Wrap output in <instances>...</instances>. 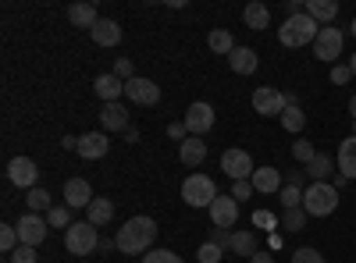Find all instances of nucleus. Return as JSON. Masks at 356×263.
<instances>
[{
    "label": "nucleus",
    "mask_w": 356,
    "mask_h": 263,
    "mask_svg": "<svg viewBox=\"0 0 356 263\" xmlns=\"http://www.w3.org/2000/svg\"><path fill=\"white\" fill-rule=\"evenodd\" d=\"M143 263H182V256H175L171 249H150L143 256Z\"/></svg>",
    "instance_id": "4c0bfd02"
},
{
    "label": "nucleus",
    "mask_w": 356,
    "mask_h": 263,
    "mask_svg": "<svg viewBox=\"0 0 356 263\" xmlns=\"http://www.w3.org/2000/svg\"><path fill=\"white\" fill-rule=\"evenodd\" d=\"M114 239H118V253L143 260L157 239V224H154V217H132V221H125V228H118Z\"/></svg>",
    "instance_id": "f257e3e1"
},
{
    "label": "nucleus",
    "mask_w": 356,
    "mask_h": 263,
    "mask_svg": "<svg viewBox=\"0 0 356 263\" xmlns=\"http://www.w3.org/2000/svg\"><path fill=\"white\" fill-rule=\"evenodd\" d=\"M307 217H310V214H307L303 207L285 210V217H282V228H285V231H303V228H307Z\"/></svg>",
    "instance_id": "473e14b6"
},
{
    "label": "nucleus",
    "mask_w": 356,
    "mask_h": 263,
    "mask_svg": "<svg viewBox=\"0 0 356 263\" xmlns=\"http://www.w3.org/2000/svg\"><path fill=\"white\" fill-rule=\"evenodd\" d=\"M349 33H353V36H356V18H353V25H349Z\"/></svg>",
    "instance_id": "864d4df0"
},
{
    "label": "nucleus",
    "mask_w": 356,
    "mask_h": 263,
    "mask_svg": "<svg viewBox=\"0 0 356 263\" xmlns=\"http://www.w3.org/2000/svg\"><path fill=\"white\" fill-rule=\"evenodd\" d=\"M228 65H232L235 75H253L257 65H260V57H257V50H250V46H235V50L228 53Z\"/></svg>",
    "instance_id": "6ab92c4d"
},
{
    "label": "nucleus",
    "mask_w": 356,
    "mask_h": 263,
    "mask_svg": "<svg viewBox=\"0 0 356 263\" xmlns=\"http://www.w3.org/2000/svg\"><path fill=\"white\" fill-rule=\"evenodd\" d=\"M97 196H93V189H89V182L86 178H68L65 182V207H72V210H89V203H93Z\"/></svg>",
    "instance_id": "4468645a"
},
{
    "label": "nucleus",
    "mask_w": 356,
    "mask_h": 263,
    "mask_svg": "<svg viewBox=\"0 0 356 263\" xmlns=\"http://www.w3.org/2000/svg\"><path fill=\"white\" fill-rule=\"evenodd\" d=\"M207 43H211V50H214L218 57H228V53L235 50V40H232L228 28H214V33L207 36Z\"/></svg>",
    "instance_id": "c756f323"
},
{
    "label": "nucleus",
    "mask_w": 356,
    "mask_h": 263,
    "mask_svg": "<svg viewBox=\"0 0 356 263\" xmlns=\"http://www.w3.org/2000/svg\"><path fill=\"white\" fill-rule=\"evenodd\" d=\"M25 203H29V214H43V210H50V192H43V189H29Z\"/></svg>",
    "instance_id": "2f4dec72"
},
{
    "label": "nucleus",
    "mask_w": 356,
    "mask_h": 263,
    "mask_svg": "<svg viewBox=\"0 0 356 263\" xmlns=\"http://www.w3.org/2000/svg\"><path fill=\"white\" fill-rule=\"evenodd\" d=\"M100 125H104L107 135L111 132H129V110H125V103H104Z\"/></svg>",
    "instance_id": "f3484780"
},
{
    "label": "nucleus",
    "mask_w": 356,
    "mask_h": 263,
    "mask_svg": "<svg viewBox=\"0 0 356 263\" xmlns=\"http://www.w3.org/2000/svg\"><path fill=\"white\" fill-rule=\"evenodd\" d=\"M107 150H111V139H107V132H86V135H79V157L82 160H100V157H107Z\"/></svg>",
    "instance_id": "ddd939ff"
},
{
    "label": "nucleus",
    "mask_w": 356,
    "mask_h": 263,
    "mask_svg": "<svg viewBox=\"0 0 356 263\" xmlns=\"http://www.w3.org/2000/svg\"><path fill=\"white\" fill-rule=\"evenodd\" d=\"M18 239H22V246H40V242H47V235H50V224H47V217H40V214H25L18 224Z\"/></svg>",
    "instance_id": "9d476101"
},
{
    "label": "nucleus",
    "mask_w": 356,
    "mask_h": 263,
    "mask_svg": "<svg viewBox=\"0 0 356 263\" xmlns=\"http://www.w3.org/2000/svg\"><path fill=\"white\" fill-rule=\"evenodd\" d=\"M349 114H353V121H356V96H349Z\"/></svg>",
    "instance_id": "3c124183"
},
{
    "label": "nucleus",
    "mask_w": 356,
    "mask_h": 263,
    "mask_svg": "<svg viewBox=\"0 0 356 263\" xmlns=\"http://www.w3.org/2000/svg\"><path fill=\"white\" fill-rule=\"evenodd\" d=\"M125 96H129L132 103H139V107H154V103L161 100V85H157L154 78L136 75V78L125 82Z\"/></svg>",
    "instance_id": "1a4fd4ad"
},
{
    "label": "nucleus",
    "mask_w": 356,
    "mask_h": 263,
    "mask_svg": "<svg viewBox=\"0 0 356 263\" xmlns=\"http://www.w3.org/2000/svg\"><path fill=\"white\" fill-rule=\"evenodd\" d=\"M253 192H257L253 182H232V192H228V196H232L235 203H243V199H250Z\"/></svg>",
    "instance_id": "79ce46f5"
},
{
    "label": "nucleus",
    "mask_w": 356,
    "mask_h": 263,
    "mask_svg": "<svg viewBox=\"0 0 356 263\" xmlns=\"http://www.w3.org/2000/svg\"><path fill=\"white\" fill-rule=\"evenodd\" d=\"M178 160H182L186 167H200L207 160V142H200L196 135H189L182 146H178Z\"/></svg>",
    "instance_id": "4be33fe9"
},
{
    "label": "nucleus",
    "mask_w": 356,
    "mask_h": 263,
    "mask_svg": "<svg viewBox=\"0 0 356 263\" xmlns=\"http://www.w3.org/2000/svg\"><path fill=\"white\" fill-rule=\"evenodd\" d=\"M186 128H189V135H203V132H211L214 128V107L211 103H203V100H196L189 110H186Z\"/></svg>",
    "instance_id": "f8f14e48"
},
{
    "label": "nucleus",
    "mask_w": 356,
    "mask_h": 263,
    "mask_svg": "<svg viewBox=\"0 0 356 263\" xmlns=\"http://www.w3.org/2000/svg\"><path fill=\"white\" fill-rule=\"evenodd\" d=\"M8 182L11 185H18V189H36V182H40V167H36V160L33 157H11L8 160Z\"/></svg>",
    "instance_id": "6e6552de"
},
{
    "label": "nucleus",
    "mask_w": 356,
    "mask_h": 263,
    "mask_svg": "<svg viewBox=\"0 0 356 263\" xmlns=\"http://www.w3.org/2000/svg\"><path fill=\"white\" fill-rule=\"evenodd\" d=\"M339 207V189L332 182H310L303 189V210L310 217H328Z\"/></svg>",
    "instance_id": "7ed1b4c3"
},
{
    "label": "nucleus",
    "mask_w": 356,
    "mask_h": 263,
    "mask_svg": "<svg viewBox=\"0 0 356 263\" xmlns=\"http://www.w3.org/2000/svg\"><path fill=\"white\" fill-rule=\"evenodd\" d=\"M349 71H353V75H356V53H353V57H349Z\"/></svg>",
    "instance_id": "603ef678"
},
{
    "label": "nucleus",
    "mask_w": 356,
    "mask_h": 263,
    "mask_svg": "<svg viewBox=\"0 0 356 263\" xmlns=\"http://www.w3.org/2000/svg\"><path fill=\"white\" fill-rule=\"evenodd\" d=\"M303 178H307V171H292L289 178H285V185H296V189H303Z\"/></svg>",
    "instance_id": "49530a36"
},
{
    "label": "nucleus",
    "mask_w": 356,
    "mask_h": 263,
    "mask_svg": "<svg viewBox=\"0 0 356 263\" xmlns=\"http://www.w3.org/2000/svg\"><path fill=\"white\" fill-rule=\"evenodd\" d=\"M61 146H65V150H79V139H75V135H65Z\"/></svg>",
    "instance_id": "8fccbe9b"
},
{
    "label": "nucleus",
    "mask_w": 356,
    "mask_h": 263,
    "mask_svg": "<svg viewBox=\"0 0 356 263\" xmlns=\"http://www.w3.org/2000/svg\"><path fill=\"white\" fill-rule=\"evenodd\" d=\"M292 263H324V256L317 249H310V246H300L292 253Z\"/></svg>",
    "instance_id": "ea45409f"
},
{
    "label": "nucleus",
    "mask_w": 356,
    "mask_h": 263,
    "mask_svg": "<svg viewBox=\"0 0 356 263\" xmlns=\"http://www.w3.org/2000/svg\"><path fill=\"white\" fill-rule=\"evenodd\" d=\"M332 167H335V164H332L328 153H317V157L307 164V174H310L314 182H328V178H332Z\"/></svg>",
    "instance_id": "c85d7f7f"
},
{
    "label": "nucleus",
    "mask_w": 356,
    "mask_h": 263,
    "mask_svg": "<svg viewBox=\"0 0 356 263\" xmlns=\"http://www.w3.org/2000/svg\"><path fill=\"white\" fill-rule=\"evenodd\" d=\"M250 182H253L257 192L271 196V192H282V189H285V174H282L278 167H257V174H253Z\"/></svg>",
    "instance_id": "dca6fc26"
},
{
    "label": "nucleus",
    "mask_w": 356,
    "mask_h": 263,
    "mask_svg": "<svg viewBox=\"0 0 356 263\" xmlns=\"http://www.w3.org/2000/svg\"><path fill=\"white\" fill-rule=\"evenodd\" d=\"M232 253L235 256H253V253H260V246H257V235L250 228H243V231H232Z\"/></svg>",
    "instance_id": "393cba45"
},
{
    "label": "nucleus",
    "mask_w": 356,
    "mask_h": 263,
    "mask_svg": "<svg viewBox=\"0 0 356 263\" xmlns=\"http://www.w3.org/2000/svg\"><path fill=\"white\" fill-rule=\"evenodd\" d=\"M89 36H93L97 46H118L122 43V25L111 22V18H100L93 28H89Z\"/></svg>",
    "instance_id": "a211bd4d"
},
{
    "label": "nucleus",
    "mask_w": 356,
    "mask_h": 263,
    "mask_svg": "<svg viewBox=\"0 0 356 263\" xmlns=\"http://www.w3.org/2000/svg\"><path fill=\"white\" fill-rule=\"evenodd\" d=\"M211 221H214V228H232L235 221H239V203H235L232 196H218L211 203Z\"/></svg>",
    "instance_id": "2eb2a0df"
},
{
    "label": "nucleus",
    "mask_w": 356,
    "mask_h": 263,
    "mask_svg": "<svg viewBox=\"0 0 356 263\" xmlns=\"http://www.w3.org/2000/svg\"><path fill=\"white\" fill-rule=\"evenodd\" d=\"M8 263H40V256H36L33 246H18V249L8 256Z\"/></svg>",
    "instance_id": "58836bf2"
},
{
    "label": "nucleus",
    "mask_w": 356,
    "mask_h": 263,
    "mask_svg": "<svg viewBox=\"0 0 356 263\" xmlns=\"http://www.w3.org/2000/svg\"><path fill=\"white\" fill-rule=\"evenodd\" d=\"M47 224L68 231V228L75 224V221H72V207H50V210H47Z\"/></svg>",
    "instance_id": "7c9ffc66"
},
{
    "label": "nucleus",
    "mask_w": 356,
    "mask_h": 263,
    "mask_svg": "<svg viewBox=\"0 0 356 263\" xmlns=\"http://www.w3.org/2000/svg\"><path fill=\"white\" fill-rule=\"evenodd\" d=\"M4 263H8V260H4Z\"/></svg>",
    "instance_id": "5fc2aeb1"
},
{
    "label": "nucleus",
    "mask_w": 356,
    "mask_h": 263,
    "mask_svg": "<svg viewBox=\"0 0 356 263\" xmlns=\"http://www.w3.org/2000/svg\"><path fill=\"white\" fill-rule=\"evenodd\" d=\"M339 171L346 174L349 182L356 178V135H349V139L339 142Z\"/></svg>",
    "instance_id": "5701e85b"
},
{
    "label": "nucleus",
    "mask_w": 356,
    "mask_h": 263,
    "mask_svg": "<svg viewBox=\"0 0 356 263\" xmlns=\"http://www.w3.org/2000/svg\"><path fill=\"white\" fill-rule=\"evenodd\" d=\"M196 256H200V263H221V256H225V249H221V246H214V242H203Z\"/></svg>",
    "instance_id": "e433bc0d"
},
{
    "label": "nucleus",
    "mask_w": 356,
    "mask_h": 263,
    "mask_svg": "<svg viewBox=\"0 0 356 263\" xmlns=\"http://www.w3.org/2000/svg\"><path fill=\"white\" fill-rule=\"evenodd\" d=\"M207 242H214L221 249H232V228H211V239Z\"/></svg>",
    "instance_id": "a19ab883"
},
{
    "label": "nucleus",
    "mask_w": 356,
    "mask_h": 263,
    "mask_svg": "<svg viewBox=\"0 0 356 263\" xmlns=\"http://www.w3.org/2000/svg\"><path fill=\"white\" fill-rule=\"evenodd\" d=\"M18 246H22V239H18V228H15V224H4V228H0V249H4V253L11 256Z\"/></svg>",
    "instance_id": "72a5a7b5"
},
{
    "label": "nucleus",
    "mask_w": 356,
    "mask_h": 263,
    "mask_svg": "<svg viewBox=\"0 0 356 263\" xmlns=\"http://www.w3.org/2000/svg\"><path fill=\"white\" fill-rule=\"evenodd\" d=\"M307 15L317 25H335L339 18V0H307Z\"/></svg>",
    "instance_id": "412c9836"
},
{
    "label": "nucleus",
    "mask_w": 356,
    "mask_h": 263,
    "mask_svg": "<svg viewBox=\"0 0 356 263\" xmlns=\"http://www.w3.org/2000/svg\"><path fill=\"white\" fill-rule=\"evenodd\" d=\"M182 199L189 203V207H207L211 210V203L218 199V185L214 178H207V174H189V178L182 182Z\"/></svg>",
    "instance_id": "39448f33"
},
{
    "label": "nucleus",
    "mask_w": 356,
    "mask_h": 263,
    "mask_svg": "<svg viewBox=\"0 0 356 263\" xmlns=\"http://www.w3.org/2000/svg\"><path fill=\"white\" fill-rule=\"evenodd\" d=\"M278 199H282V207H285V210H296V207H303V189L285 185V189L278 192Z\"/></svg>",
    "instance_id": "f704fd0d"
},
{
    "label": "nucleus",
    "mask_w": 356,
    "mask_h": 263,
    "mask_svg": "<svg viewBox=\"0 0 356 263\" xmlns=\"http://www.w3.org/2000/svg\"><path fill=\"white\" fill-rule=\"evenodd\" d=\"M292 157L300 160V164H310V160L317 157V150H314V142H307V139H300V142H292Z\"/></svg>",
    "instance_id": "c9c22d12"
},
{
    "label": "nucleus",
    "mask_w": 356,
    "mask_h": 263,
    "mask_svg": "<svg viewBox=\"0 0 356 263\" xmlns=\"http://www.w3.org/2000/svg\"><path fill=\"white\" fill-rule=\"evenodd\" d=\"M317 33H321V25H317L310 15H292V18H285V22H282V28H278V43H282V46H289V50L307 46V43L314 46Z\"/></svg>",
    "instance_id": "f03ea898"
},
{
    "label": "nucleus",
    "mask_w": 356,
    "mask_h": 263,
    "mask_svg": "<svg viewBox=\"0 0 356 263\" xmlns=\"http://www.w3.org/2000/svg\"><path fill=\"white\" fill-rule=\"evenodd\" d=\"M349 78H353L349 65H332V82H335V85H346Z\"/></svg>",
    "instance_id": "c03bdc74"
},
{
    "label": "nucleus",
    "mask_w": 356,
    "mask_h": 263,
    "mask_svg": "<svg viewBox=\"0 0 356 263\" xmlns=\"http://www.w3.org/2000/svg\"><path fill=\"white\" fill-rule=\"evenodd\" d=\"M342 43H346V33H342V28L321 25V33H317V40H314V57H317V61L335 65V57L342 53Z\"/></svg>",
    "instance_id": "423d86ee"
},
{
    "label": "nucleus",
    "mask_w": 356,
    "mask_h": 263,
    "mask_svg": "<svg viewBox=\"0 0 356 263\" xmlns=\"http://www.w3.org/2000/svg\"><path fill=\"white\" fill-rule=\"evenodd\" d=\"M221 171L228 174L232 182H250L253 174H257V167H253V157H250L246 150H235V146L221 153Z\"/></svg>",
    "instance_id": "0eeeda50"
},
{
    "label": "nucleus",
    "mask_w": 356,
    "mask_h": 263,
    "mask_svg": "<svg viewBox=\"0 0 356 263\" xmlns=\"http://www.w3.org/2000/svg\"><path fill=\"white\" fill-rule=\"evenodd\" d=\"M114 217V203L104 196V199H93V203H89V210H86V221L89 224H93V228H104L107 221Z\"/></svg>",
    "instance_id": "b1692460"
},
{
    "label": "nucleus",
    "mask_w": 356,
    "mask_h": 263,
    "mask_svg": "<svg viewBox=\"0 0 356 263\" xmlns=\"http://www.w3.org/2000/svg\"><path fill=\"white\" fill-rule=\"evenodd\" d=\"M114 249H118V239H100V246H97V253H104V256L114 253Z\"/></svg>",
    "instance_id": "de8ad7c7"
},
{
    "label": "nucleus",
    "mask_w": 356,
    "mask_h": 263,
    "mask_svg": "<svg viewBox=\"0 0 356 263\" xmlns=\"http://www.w3.org/2000/svg\"><path fill=\"white\" fill-rule=\"evenodd\" d=\"M278 121H282L285 132L296 135V132H303V125H307V110H303V107H296V103H289V107L282 110V118H278Z\"/></svg>",
    "instance_id": "cd10ccee"
},
{
    "label": "nucleus",
    "mask_w": 356,
    "mask_h": 263,
    "mask_svg": "<svg viewBox=\"0 0 356 263\" xmlns=\"http://www.w3.org/2000/svg\"><path fill=\"white\" fill-rule=\"evenodd\" d=\"M250 263H275V260H271V253H264V249H260V253L250 256Z\"/></svg>",
    "instance_id": "09e8293b"
},
{
    "label": "nucleus",
    "mask_w": 356,
    "mask_h": 263,
    "mask_svg": "<svg viewBox=\"0 0 356 263\" xmlns=\"http://www.w3.org/2000/svg\"><path fill=\"white\" fill-rule=\"evenodd\" d=\"M93 90H97V96H100L104 103H118V96H125V82L111 71V75H100V78L93 82Z\"/></svg>",
    "instance_id": "aec40b11"
},
{
    "label": "nucleus",
    "mask_w": 356,
    "mask_h": 263,
    "mask_svg": "<svg viewBox=\"0 0 356 263\" xmlns=\"http://www.w3.org/2000/svg\"><path fill=\"white\" fill-rule=\"evenodd\" d=\"M100 246V235H97V228L89 224V221H75L68 231H65V249L72 256H93Z\"/></svg>",
    "instance_id": "20e7f679"
},
{
    "label": "nucleus",
    "mask_w": 356,
    "mask_h": 263,
    "mask_svg": "<svg viewBox=\"0 0 356 263\" xmlns=\"http://www.w3.org/2000/svg\"><path fill=\"white\" fill-rule=\"evenodd\" d=\"M243 22L253 28V33H264V28L271 25V11H267V4H250L243 11Z\"/></svg>",
    "instance_id": "bb28decb"
},
{
    "label": "nucleus",
    "mask_w": 356,
    "mask_h": 263,
    "mask_svg": "<svg viewBox=\"0 0 356 263\" xmlns=\"http://www.w3.org/2000/svg\"><path fill=\"white\" fill-rule=\"evenodd\" d=\"M253 224H257V228H275L278 221H275V214H267V210H257V214H253Z\"/></svg>",
    "instance_id": "a18cd8bd"
},
{
    "label": "nucleus",
    "mask_w": 356,
    "mask_h": 263,
    "mask_svg": "<svg viewBox=\"0 0 356 263\" xmlns=\"http://www.w3.org/2000/svg\"><path fill=\"white\" fill-rule=\"evenodd\" d=\"M68 22H72L75 28H93V25L100 22V15H97L93 4H72V8H68Z\"/></svg>",
    "instance_id": "a878e982"
},
{
    "label": "nucleus",
    "mask_w": 356,
    "mask_h": 263,
    "mask_svg": "<svg viewBox=\"0 0 356 263\" xmlns=\"http://www.w3.org/2000/svg\"><path fill=\"white\" fill-rule=\"evenodd\" d=\"M114 75H118V78H122V82H129V78H136V71H132V61H129V57H122V61H118V65H114Z\"/></svg>",
    "instance_id": "37998d69"
},
{
    "label": "nucleus",
    "mask_w": 356,
    "mask_h": 263,
    "mask_svg": "<svg viewBox=\"0 0 356 263\" xmlns=\"http://www.w3.org/2000/svg\"><path fill=\"white\" fill-rule=\"evenodd\" d=\"M285 107H289L285 93L271 90V85H260V90L253 93V110L264 114V118H282V110H285Z\"/></svg>",
    "instance_id": "9b49d317"
}]
</instances>
